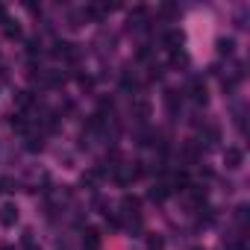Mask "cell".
Returning a JSON list of instances; mask_svg holds the SVG:
<instances>
[{
	"mask_svg": "<svg viewBox=\"0 0 250 250\" xmlns=\"http://www.w3.org/2000/svg\"><path fill=\"white\" fill-rule=\"evenodd\" d=\"M232 47H235L232 39H218V53L221 56H232Z\"/></svg>",
	"mask_w": 250,
	"mask_h": 250,
	"instance_id": "11",
	"label": "cell"
},
{
	"mask_svg": "<svg viewBox=\"0 0 250 250\" xmlns=\"http://www.w3.org/2000/svg\"><path fill=\"white\" fill-rule=\"evenodd\" d=\"M3 36H6V39H21V27L6 18V21H3Z\"/></svg>",
	"mask_w": 250,
	"mask_h": 250,
	"instance_id": "9",
	"label": "cell"
},
{
	"mask_svg": "<svg viewBox=\"0 0 250 250\" xmlns=\"http://www.w3.org/2000/svg\"><path fill=\"white\" fill-rule=\"evenodd\" d=\"M44 83H47V85H62V83H65V74L50 71V74H44Z\"/></svg>",
	"mask_w": 250,
	"mask_h": 250,
	"instance_id": "13",
	"label": "cell"
},
{
	"mask_svg": "<svg viewBox=\"0 0 250 250\" xmlns=\"http://www.w3.org/2000/svg\"><path fill=\"white\" fill-rule=\"evenodd\" d=\"M188 97H191L197 106H206V103H209V91H206V83H203V80H194V83H191V88H188Z\"/></svg>",
	"mask_w": 250,
	"mask_h": 250,
	"instance_id": "2",
	"label": "cell"
},
{
	"mask_svg": "<svg viewBox=\"0 0 250 250\" xmlns=\"http://www.w3.org/2000/svg\"><path fill=\"white\" fill-rule=\"evenodd\" d=\"M44 147V142H42V136H27V150H42Z\"/></svg>",
	"mask_w": 250,
	"mask_h": 250,
	"instance_id": "15",
	"label": "cell"
},
{
	"mask_svg": "<svg viewBox=\"0 0 250 250\" xmlns=\"http://www.w3.org/2000/svg\"><path fill=\"white\" fill-rule=\"evenodd\" d=\"M235 218H238V224H244L247 221V206H238L235 209Z\"/></svg>",
	"mask_w": 250,
	"mask_h": 250,
	"instance_id": "19",
	"label": "cell"
},
{
	"mask_svg": "<svg viewBox=\"0 0 250 250\" xmlns=\"http://www.w3.org/2000/svg\"><path fill=\"white\" fill-rule=\"evenodd\" d=\"M3 21H6V9H3V6H0V24H3Z\"/></svg>",
	"mask_w": 250,
	"mask_h": 250,
	"instance_id": "20",
	"label": "cell"
},
{
	"mask_svg": "<svg viewBox=\"0 0 250 250\" xmlns=\"http://www.w3.org/2000/svg\"><path fill=\"white\" fill-rule=\"evenodd\" d=\"M15 221H18V206L15 203H3V206H0V224L12 227Z\"/></svg>",
	"mask_w": 250,
	"mask_h": 250,
	"instance_id": "5",
	"label": "cell"
},
{
	"mask_svg": "<svg viewBox=\"0 0 250 250\" xmlns=\"http://www.w3.org/2000/svg\"><path fill=\"white\" fill-rule=\"evenodd\" d=\"M0 191H3V180H0Z\"/></svg>",
	"mask_w": 250,
	"mask_h": 250,
	"instance_id": "21",
	"label": "cell"
},
{
	"mask_svg": "<svg viewBox=\"0 0 250 250\" xmlns=\"http://www.w3.org/2000/svg\"><path fill=\"white\" fill-rule=\"evenodd\" d=\"M194 250H200V247H194Z\"/></svg>",
	"mask_w": 250,
	"mask_h": 250,
	"instance_id": "22",
	"label": "cell"
},
{
	"mask_svg": "<svg viewBox=\"0 0 250 250\" xmlns=\"http://www.w3.org/2000/svg\"><path fill=\"white\" fill-rule=\"evenodd\" d=\"M139 206H142V200L136 194H124L121 197V209L127 212V215H133V218H139Z\"/></svg>",
	"mask_w": 250,
	"mask_h": 250,
	"instance_id": "6",
	"label": "cell"
},
{
	"mask_svg": "<svg viewBox=\"0 0 250 250\" xmlns=\"http://www.w3.org/2000/svg\"><path fill=\"white\" fill-rule=\"evenodd\" d=\"M147 250H165V238L162 235H147Z\"/></svg>",
	"mask_w": 250,
	"mask_h": 250,
	"instance_id": "14",
	"label": "cell"
},
{
	"mask_svg": "<svg viewBox=\"0 0 250 250\" xmlns=\"http://www.w3.org/2000/svg\"><path fill=\"white\" fill-rule=\"evenodd\" d=\"M162 44H165L168 50H174V53H180V47L186 44V33H183L180 27H174V30H168V33L162 36Z\"/></svg>",
	"mask_w": 250,
	"mask_h": 250,
	"instance_id": "1",
	"label": "cell"
},
{
	"mask_svg": "<svg viewBox=\"0 0 250 250\" xmlns=\"http://www.w3.org/2000/svg\"><path fill=\"white\" fill-rule=\"evenodd\" d=\"M30 103H33V94H30V91H18V94H15V106H18V109H27Z\"/></svg>",
	"mask_w": 250,
	"mask_h": 250,
	"instance_id": "12",
	"label": "cell"
},
{
	"mask_svg": "<svg viewBox=\"0 0 250 250\" xmlns=\"http://www.w3.org/2000/svg\"><path fill=\"white\" fill-rule=\"evenodd\" d=\"M197 156H200V145H194V142H188V145L183 147V159H186V162H194Z\"/></svg>",
	"mask_w": 250,
	"mask_h": 250,
	"instance_id": "10",
	"label": "cell"
},
{
	"mask_svg": "<svg viewBox=\"0 0 250 250\" xmlns=\"http://www.w3.org/2000/svg\"><path fill=\"white\" fill-rule=\"evenodd\" d=\"M162 100H165V109H168L171 115H177V112H180V106H183V94H180L177 88H168Z\"/></svg>",
	"mask_w": 250,
	"mask_h": 250,
	"instance_id": "4",
	"label": "cell"
},
{
	"mask_svg": "<svg viewBox=\"0 0 250 250\" xmlns=\"http://www.w3.org/2000/svg\"><path fill=\"white\" fill-rule=\"evenodd\" d=\"M168 194H171V186H165V183H159V186L150 188V200H156V203H162Z\"/></svg>",
	"mask_w": 250,
	"mask_h": 250,
	"instance_id": "8",
	"label": "cell"
},
{
	"mask_svg": "<svg viewBox=\"0 0 250 250\" xmlns=\"http://www.w3.org/2000/svg\"><path fill=\"white\" fill-rule=\"evenodd\" d=\"M83 247H85V250H100V232H97V229H85Z\"/></svg>",
	"mask_w": 250,
	"mask_h": 250,
	"instance_id": "7",
	"label": "cell"
},
{
	"mask_svg": "<svg viewBox=\"0 0 250 250\" xmlns=\"http://www.w3.org/2000/svg\"><path fill=\"white\" fill-rule=\"evenodd\" d=\"M174 186H177V188H186V186H188V174H186V171H177V174H174Z\"/></svg>",
	"mask_w": 250,
	"mask_h": 250,
	"instance_id": "17",
	"label": "cell"
},
{
	"mask_svg": "<svg viewBox=\"0 0 250 250\" xmlns=\"http://www.w3.org/2000/svg\"><path fill=\"white\" fill-rule=\"evenodd\" d=\"M136 115H139V121H147L150 118V103H139L136 106Z\"/></svg>",
	"mask_w": 250,
	"mask_h": 250,
	"instance_id": "16",
	"label": "cell"
},
{
	"mask_svg": "<svg viewBox=\"0 0 250 250\" xmlns=\"http://www.w3.org/2000/svg\"><path fill=\"white\" fill-rule=\"evenodd\" d=\"M9 124H12V127H15V130H24V127H27V121H24V115H18V118H12Z\"/></svg>",
	"mask_w": 250,
	"mask_h": 250,
	"instance_id": "18",
	"label": "cell"
},
{
	"mask_svg": "<svg viewBox=\"0 0 250 250\" xmlns=\"http://www.w3.org/2000/svg\"><path fill=\"white\" fill-rule=\"evenodd\" d=\"M241 162H244V150H241V147H227V150H224V165H227L229 171L241 168Z\"/></svg>",
	"mask_w": 250,
	"mask_h": 250,
	"instance_id": "3",
	"label": "cell"
}]
</instances>
